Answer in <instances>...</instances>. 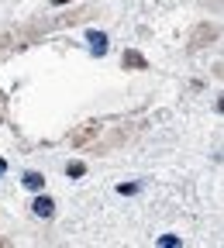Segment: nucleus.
<instances>
[{"label":"nucleus","mask_w":224,"mask_h":248,"mask_svg":"<svg viewBox=\"0 0 224 248\" xmlns=\"http://www.w3.org/2000/svg\"><path fill=\"white\" fill-rule=\"evenodd\" d=\"M86 42H90V52L93 55H107V48H111V42H107L104 31H86Z\"/></svg>","instance_id":"obj_1"},{"label":"nucleus","mask_w":224,"mask_h":248,"mask_svg":"<svg viewBox=\"0 0 224 248\" xmlns=\"http://www.w3.org/2000/svg\"><path fill=\"white\" fill-rule=\"evenodd\" d=\"M124 66H128V69H145L148 62H145V55H142V52L128 48V52H124Z\"/></svg>","instance_id":"obj_2"},{"label":"nucleus","mask_w":224,"mask_h":248,"mask_svg":"<svg viewBox=\"0 0 224 248\" xmlns=\"http://www.w3.org/2000/svg\"><path fill=\"white\" fill-rule=\"evenodd\" d=\"M31 210H35L38 217H52V214H55V203H52L48 197H38L35 203H31Z\"/></svg>","instance_id":"obj_3"},{"label":"nucleus","mask_w":224,"mask_h":248,"mask_svg":"<svg viewBox=\"0 0 224 248\" xmlns=\"http://www.w3.org/2000/svg\"><path fill=\"white\" fill-rule=\"evenodd\" d=\"M24 186H28V190H42V186H45V176H42V172H24Z\"/></svg>","instance_id":"obj_4"},{"label":"nucleus","mask_w":224,"mask_h":248,"mask_svg":"<svg viewBox=\"0 0 224 248\" xmlns=\"http://www.w3.org/2000/svg\"><path fill=\"white\" fill-rule=\"evenodd\" d=\"M66 172H69L73 179H80V176H86V166H83V162H69V166H66Z\"/></svg>","instance_id":"obj_5"},{"label":"nucleus","mask_w":224,"mask_h":248,"mask_svg":"<svg viewBox=\"0 0 224 248\" xmlns=\"http://www.w3.org/2000/svg\"><path fill=\"white\" fill-rule=\"evenodd\" d=\"M117 193H121V197H131V193H138V183H121V186H117Z\"/></svg>","instance_id":"obj_6"},{"label":"nucleus","mask_w":224,"mask_h":248,"mask_svg":"<svg viewBox=\"0 0 224 248\" xmlns=\"http://www.w3.org/2000/svg\"><path fill=\"white\" fill-rule=\"evenodd\" d=\"M159 245H162V248H176L179 238H176V234H162V238H159Z\"/></svg>","instance_id":"obj_7"},{"label":"nucleus","mask_w":224,"mask_h":248,"mask_svg":"<svg viewBox=\"0 0 224 248\" xmlns=\"http://www.w3.org/2000/svg\"><path fill=\"white\" fill-rule=\"evenodd\" d=\"M0 172H7V162H4V159H0Z\"/></svg>","instance_id":"obj_8"},{"label":"nucleus","mask_w":224,"mask_h":248,"mask_svg":"<svg viewBox=\"0 0 224 248\" xmlns=\"http://www.w3.org/2000/svg\"><path fill=\"white\" fill-rule=\"evenodd\" d=\"M55 4H69V0H55Z\"/></svg>","instance_id":"obj_9"}]
</instances>
